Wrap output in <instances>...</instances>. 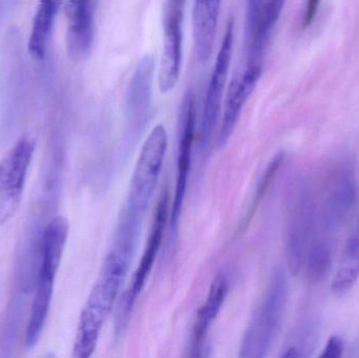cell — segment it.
I'll return each instance as SVG.
<instances>
[{"instance_id":"19","label":"cell","mask_w":359,"mask_h":358,"mask_svg":"<svg viewBox=\"0 0 359 358\" xmlns=\"http://www.w3.org/2000/svg\"><path fill=\"white\" fill-rule=\"evenodd\" d=\"M345 345L343 340L339 336H331L323 350L320 357L324 358H339L343 357Z\"/></svg>"},{"instance_id":"5","label":"cell","mask_w":359,"mask_h":358,"mask_svg":"<svg viewBox=\"0 0 359 358\" xmlns=\"http://www.w3.org/2000/svg\"><path fill=\"white\" fill-rule=\"evenodd\" d=\"M69 235V225L63 218H55L46 225L41 235V262L36 284L35 296L25 333L29 348L39 340L50 310L55 279L62 259Z\"/></svg>"},{"instance_id":"10","label":"cell","mask_w":359,"mask_h":358,"mask_svg":"<svg viewBox=\"0 0 359 358\" xmlns=\"http://www.w3.org/2000/svg\"><path fill=\"white\" fill-rule=\"evenodd\" d=\"M35 141L23 137L0 161V225L10 220L22 198Z\"/></svg>"},{"instance_id":"6","label":"cell","mask_w":359,"mask_h":358,"mask_svg":"<svg viewBox=\"0 0 359 358\" xmlns=\"http://www.w3.org/2000/svg\"><path fill=\"white\" fill-rule=\"evenodd\" d=\"M316 227V201L308 180L299 178L290 191L286 228L289 270L299 275L305 267Z\"/></svg>"},{"instance_id":"8","label":"cell","mask_w":359,"mask_h":358,"mask_svg":"<svg viewBox=\"0 0 359 358\" xmlns=\"http://www.w3.org/2000/svg\"><path fill=\"white\" fill-rule=\"evenodd\" d=\"M196 115L194 97L191 92H187L183 99L180 113L178 149H177V178L174 200L170 209V243H175L178 237L179 223L182 209L187 193L188 181L191 170L192 153L196 138Z\"/></svg>"},{"instance_id":"20","label":"cell","mask_w":359,"mask_h":358,"mask_svg":"<svg viewBox=\"0 0 359 358\" xmlns=\"http://www.w3.org/2000/svg\"><path fill=\"white\" fill-rule=\"evenodd\" d=\"M320 0H306L305 16H304V25L310 27L318 14Z\"/></svg>"},{"instance_id":"9","label":"cell","mask_w":359,"mask_h":358,"mask_svg":"<svg viewBox=\"0 0 359 358\" xmlns=\"http://www.w3.org/2000/svg\"><path fill=\"white\" fill-rule=\"evenodd\" d=\"M233 41L234 23L233 20H231L228 22L223 41L217 52L215 67L209 80L204 105H203L200 130H198V144L203 156L208 151L212 142L213 135L217 130L224 92H225L228 73H229L230 62H231Z\"/></svg>"},{"instance_id":"11","label":"cell","mask_w":359,"mask_h":358,"mask_svg":"<svg viewBox=\"0 0 359 358\" xmlns=\"http://www.w3.org/2000/svg\"><path fill=\"white\" fill-rule=\"evenodd\" d=\"M185 0H168L163 18V48L158 83L160 92L168 94L176 88L183 59V22Z\"/></svg>"},{"instance_id":"15","label":"cell","mask_w":359,"mask_h":358,"mask_svg":"<svg viewBox=\"0 0 359 358\" xmlns=\"http://www.w3.org/2000/svg\"><path fill=\"white\" fill-rule=\"evenodd\" d=\"M222 0H194L192 33L196 58L204 63L212 54L221 14Z\"/></svg>"},{"instance_id":"2","label":"cell","mask_w":359,"mask_h":358,"mask_svg":"<svg viewBox=\"0 0 359 358\" xmlns=\"http://www.w3.org/2000/svg\"><path fill=\"white\" fill-rule=\"evenodd\" d=\"M168 146V132L159 124L147 137L135 166L120 222L137 230L141 231L142 228L143 219L151 205L163 168Z\"/></svg>"},{"instance_id":"17","label":"cell","mask_w":359,"mask_h":358,"mask_svg":"<svg viewBox=\"0 0 359 358\" xmlns=\"http://www.w3.org/2000/svg\"><path fill=\"white\" fill-rule=\"evenodd\" d=\"M359 279V222L344 248L331 288L335 294H345Z\"/></svg>"},{"instance_id":"14","label":"cell","mask_w":359,"mask_h":358,"mask_svg":"<svg viewBox=\"0 0 359 358\" xmlns=\"http://www.w3.org/2000/svg\"><path fill=\"white\" fill-rule=\"evenodd\" d=\"M154 71L155 62L153 57L147 55L141 59L130 80L126 99V113L133 132H139L149 120Z\"/></svg>"},{"instance_id":"12","label":"cell","mask_w":359,"mask_h":358,"mask_svg":"<svg viewBox=\"0 0 359 358\" xmlns=\"http://www.w3.org/2000/svg\"><path fill=\"white\" fill-rule=\"evenodd\" d=\"M262 75L261 63H249L246 71L232 80L224 103L221 125L217 135V146H225L236 130L243 109L257 88Z\"/></svg>"},{"instance_id":"13","label":"cell","mask_w":359,"mask_h":358,"mask_svg":"<svg viewBox=\"0 0 359 358\" xmlns=\"http://www.w3.org/2000/svg\"><path fill=\"white\" fill-rule=\"evenodd\" d=\"M229 289V277L227 273L222 271L213 280L206 301L196 315L194 329H192L191 343H190V351H191L190 357H201L206 355L205 343H206L207 336L225 304Z\"/></svg>"},{"instance_id":"1","label":"cell","mask_w":359,"mask_h":358,"mask_svg":"<svg viewBox=\"0 0 359 358\" xmlns=\"http://www.w3.org/2000/svg\"><path fill=\"white\" fill-rule=\"evenodd\" d=\"M136 246L114 240L98 279L80 315L73 357L88 358L94 353L103 327L117 303L130 270Z\"/></svg>"},{"instance_id":"3","label":"cell","mask_w":359,"mask_h":358,"mask_svg":"<svg viewBox=\"0 0 359 358\" xmlns=\"http://www.w3.org/2000/svg\"><path fill=\"white\" fill-rule=\"evenodd\" d=\"M358 185L353 166L344 161L329 172L322 203H316V227L312 244L334 247V240L355 209Z\"/></svg>"},{"instance_id":"7","label":"cell","mask_w":359,"mask_h":358,"mask_svg":"<svg viewBox=\"0 0 359 358\" xmlns=\"http://www.w3.org/2000/svg\"><path fill=\"white\" fill-rule=\"evenodd\" d=\"M170 209V197H168V191L165 189L156 207L149 240L141 256L138 268L135 271L128 289L124 291L123 296L120 298L117 310V324H116L117 334H121L128 326L130 315L134 311L135 305L140 294H142L149 273L153 270L154 264L163 242L166 227L168 226Z\"/></svg>"},{"instance_id":"4","label":"cell","mask_w":359,"mask_h":358,"mask_svg":"<svg viewBox=\"0 0 359 358\" xmlns=\"http://www.w3.org/2000/svg\"><path fill=\"white\" fill-rule=\"evenodd\" d=\"M288 294L286 273L282 268L276 269L263 298L247 325L238 357H267L282 329Z\"/></svg>"},{"instance_id":"16","label":"cell","mask_w":359,"mask_h":358,"mask_svg":"<svg viewBox=\"0 0 359 358\" xmlns=\"http://www.w3.org/2000/svg\"><path fill=\"white\" fill-rule=\"evenodd\" d=\"M67 14L69 50L75 55L86 54L94 39L93 0H69Z\"/></svg>"},{"instance_id":"18","label":"cell","mask_w":359,"mask_h":358,"mask_svg":"<svg viewBox=\"0 0 359 358\" xmlns=\"http://www.w3.org/2000/svg\"><path fill=\"white\" fill-rule=\"evenodd\" d=\"M283 160H284V155L280 153L268 164L265 172H264L263 176H262L261 180L259 181V184H257V191H255V199H253L252 205H251L250 212H249V216H252L255 208L259 205V201H261L262 198L264 197L266 191H267L268 187H269L270 183L272 182L274 177H276V172L280 170Z\"/></svg>"}]
</instances>
